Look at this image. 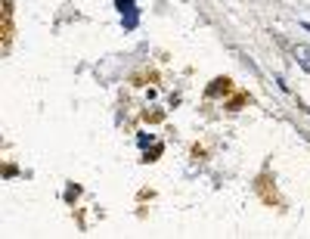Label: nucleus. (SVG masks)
I'll list each match as a JSON object with an SVG mask.
<instances>
[{
	"instance_id": "f03ea898",
	"label": "nucleus",
	"mask_w": 310,
	"mask_h": 239,
	"mask_svg": "<svg viewBox=\"0 0 310 239\" xmlns=\"http://www.w3.org/2000/svg\"><path fill=\"white\" fill-rule=\"evenodd\" d=\"M115 7L121 10V16H137V7H134V0H115Z\"/></svg>"
},
{
	"instance_id": "f257e3e1",
	"label": "nucleus",
	"mask_w": 310,
	"mask_h": 239,
	"mask_svg": "<svg viewBox=\"0 0 310 239\" xmlns=\"http://www.w3.org/2000/svg\"><path fill=\"white\" fill-rule=\"evenodd\" d=\"M295 59H298V65H301L304 71H310V47H307V44H298V47H295Z\"/></svg>"
}]
</instances>
